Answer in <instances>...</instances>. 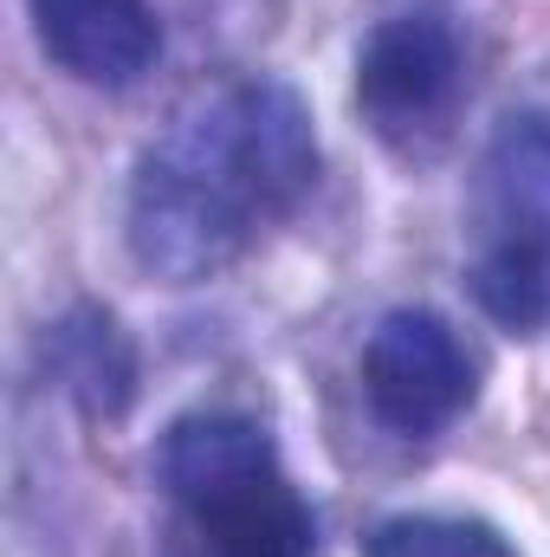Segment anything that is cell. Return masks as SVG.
Returning <instances> with one entry per match:
<instances>
[{
	"instance_id": "1",
	"label": "cell",
	"mask_w": 550,
	"mask_h": 557,
	"mask_svg": "<svg viewBox=\"0 0 550 557\" xmlns=\"http://www.w3.org/2000/svg\"><path fill=\"white\" fill-rule=\"evenodd\" d=\"M317 182V131L291 85L240 78L201 98L137 162L130 253L168 285L221 273Z\"/></svg>"
},
{
	"instance_id": "2",
	"label": "cell",
	"mask_w": 550,
	"mask_h": 557,
	"mask_svg": "<svg viewBox=\"0 0 550 557\" xmlns=\"http://www.w3.org/2000/svg\"><path fill=\"white\" fill-rule=\"evenodd\" d=\"M155 467L195 519L201 557H317V519L278 473L273 434L260 421L182 416Z\"/></svg>"
},
{
	"instance_id": "3",
	"label": "cell",
	"mask_w": 550,
	"mask_h": 557,
	"mask_svg": "<svg viewBox=\"0 0 550 557\" xmlns=\"http://www.w3.org/2000/svg\"><path fill=\"white\" fill-rule=\"evenodd\" d=\"M473 298L505 324L532 331L550 305V117H505L479 169V240Z\"/></svg>"
},
{
	"instance_id": "4",
	"label": "cell",
	"mask_w": 550,
	"mask_h": 557,
	"mask_svg": "<svg viewBox=\"0 0 550 557\" xmlns=\"http://www.w3.org/2000/svg\"><path fill=\"white\" fill-rule=\"evenodd\" d=\"M363 389L396 434H434L473 403V357L440 311H389L370 331Z\"/></svg>"
},
{
	"instance_id": "5",
	"label": "cell",
	"mask_w": 550,
	"mask_h": 557,
	"mask_svg": "<svg viewBox=\"0 0 550 557\" xmlns=\"http://www.w3.org/2000/svg\"><path fill=\"white\" fill-rule=\"evenodd\" d=\"M453 91H460V33L440 13H396L357 52V104L383 137L434 131Z\"/></svg>"
},
{
	"instance_id": "6",
	"label": "cell",
	"mask_w": 550,
	"mask_h": 557,
	"mask_svg": "<svg viewBox=\"0 0 550 557\" xmlns=\"http://www.w3.org/2000/svg\"><path fill=\"white\" fill-rule=\"evenodd\" d=\"M26 13L52 65L104 91L137 85L162 52V26L149 0H26Z\"/></svg>"
},
{
	"instance_id": "7",
	"label": "cell",
	"mask_w": 550,
	"mask_h": 557,
	"mask_svg": "<svg viewBox=\"0 0 550 557\" xmlns=\"http://www.w3.org/2000/svg\"><path fill=\"white\" fill-rule=\"evenodd\" d=\"M52 363H59V376H65V389L91 409V416H117L124 403H130V350H124V337H117V324L111 318H98V311H78V318H65L59 331H52Z\"/></svg>"
},
{
	"instance_id": "8",
	"label": "cell",
	"mask_w": 550,
	"mask_h": 557,
	"mask_svg": "<svg viewBox=\"0 0 550 557\" xmlns=\"http://www.w3.org/2000/svg\"><path fill=\"white\" fill-rule=\"evenodd\" d=\"M370 557H518L492 525L479 519H440V512H414L389 519L370 532Z\"/></svg>"
}]
</instances>
